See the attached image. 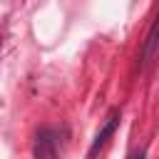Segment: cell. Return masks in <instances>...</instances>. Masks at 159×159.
<instances>
[{
	"mask_svg": "<svg viewBox=\"0 0 159 159\" xmlns=\"http://www.w3.org/2000/svg\"><path fill=\"white\" fill-rule=\"evenodd\" d=\"M57 147H60V139H57L55 129L45 127V129L37 132V137H35V157L37 159H55Z\"/></svg>",
	"mask_w": 159,
	"mask_h": 159,
	"instance_id": "1",
	"label": "cell"
},
{
	"mask_svg": "<svg viewBox=\"0 0 159 159\" xmlns=\"http://www.w3.org/2000/svg\"><path fill=\"white\" fill-rule=\"evenodd\" d=\"M117 127H119V112H112V114L107 117V122L102 124V129L94 134V139H92V144H89V152H87V154H89V157H94V154L107 144V139L117 132Z\"/></svg>",
	"mask_w": 159,
	"mask_h": 159,
	"instance_id": "2",
	"label": "cell"
},
{
	"mask_svg": "<svg viewBox=\"0 0 159 159\" xmlns=\"http://www.w3.org/2000/svg\"><path fill=\"white\" fill-rule=\"evenodd\" d=\"M157 52H159V15H157L154 25L147 32V40H144V47H142V65H147L149 60H154Z\"/></svg>",
	"mask_w": 159,
	"mask_h": 159,
	"instance_id": "3",
	"label": "cell"
},
{
	"mask_svg": "<svg viewBox=\"0 0 159 159\" xmlns=\"http://www.w3.org/2000/svg\"><path fill=\"white\" fill-rule=\"evenodd\" d=\"M129 159H147V152H144V149H139V152H134Z\"/></svg>",
	"mask_w": 159,
	"mask_h": 159,
	"instance_id": "4",
	"label": "cell"
}]
</instances>
